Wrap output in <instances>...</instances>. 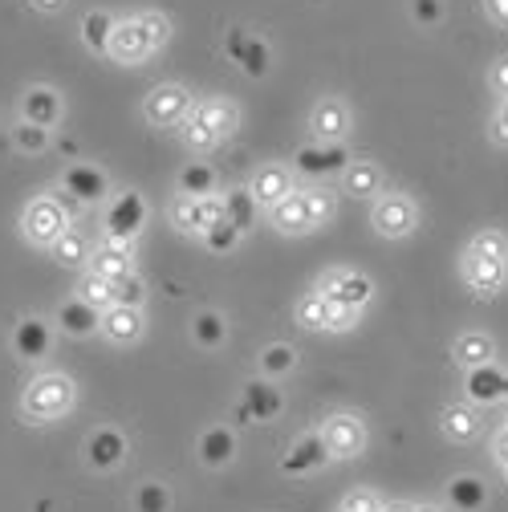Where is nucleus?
I'll list each match as a JSON object with an SVG mask.
<instances>
[{"label":"nucleus","mask_w":508,"mask_h":512,"mask_svg":"<svg viewBox=\"0 0 508 512\" xmlns=\"http://www.w3.org/2000/svg\"><path fill=\"white\" fill-rule=\"evenodd\" d=\"M74 378L70 374H61V370H45V374H37L29 387H25V395H21V415L29 419V423H53V419H61V415H70V407H74Z\"/></svg>","instance_id":"obj_1"},{"label":"nucleus","mask_w":508,"mask_h":512,"mask_svg":"<svg viewBox=\"0 0 508 512\" xmlns=\"http://www.w3.org/2000/svg\"><path fill=\"white\" fill-rule=\"evenodd\" d=\"M21 228H25V240L37 244V248H53L61 236L70 232V216L53 196H37L29 200L25 216H21Z\"/></svg>","instance_id":"obj_2"},{"label":"nucleus","mask_w":508,"mask_h":512,"mask_svg":"<svg viewBox=\"0 0 508 512\" xmlns=\"http://www.w3.org/2000/svg\"><path fill=\"white\" fill-rule=\"evenodd\" d=\"M192 110H196V106H192V94H187L183 86H175V82L155 86V90L147 94V102H143V118H147L151 126H159V131H171V126H179Z\"/></svg>","instance_id":"obj_3"},{"label":"nucleus","mask_w":508,"mask_h":512,"mask_svg":"<svg viewBox=\"0 0 508 512\" xmlns=\"http://www.w3.org/2000/svg\"><path fill=\"white\" fill-rule=\"evenodd\" d=\"M370 224L378 236L387 240H403L419 228V208L407 200V196H378L374 212H370Z\"/></svg>","instance_id":"obj_4"},{"label":"nucleus","mask_w":508,"mask_h":512,"mask_svg":"<svg viewBox=\"0 0 508 512\" xmlns=\"http://www.w3.org/2000/svg\"><path fill=\"white\" fill-rule=\"evenodd\" d=\"M460 273H464V281H468L472 293H480V297H496V293L504 289L508 261H504V256H484V252H476V248H464Z\"/></svg>","instance_id":"obj_5"},{"label":"nucleus","mask_w":508,"mask_h":512,"mask_svg":"<svg viewBox=\"0 0 508 512\" xmlns=\"http://www.w3.org/2000/svg\"><path fill=\"white\" fill-rule=\"evenodd\" d=\"M322 439H326V447H330L334 460H354V456H362V447H366V427H362L358 415L338 411V415L326 419Z\"/></svg>","instance_id":"obj_6"},{"label":"nucleus","mask_w":508,"mask_h":512,"mask_svg":"<svg viewBox=\"0 0 508 512\" xmlns=\"http://www.w3.org/2000/svg\"><path fill=\"white\" fill-rule=\"evenodd\" d=\"M151 53H155V49L147 45V37H143V29H139L135 17H122V21L114 25L110 45H106V57H110V61H118V66H143Z\"/></svg>","instance_id":"obj_7"},{"label":"nucleus","mask_w":508,"mask_h":512,"mask_svg":"<svg viewBox=\"0 0 508 512\" xmlns=\"http://www.w3.org/2000/svg\"><path fill=\"white\" fill-rule=\"evenodd\" d=\"M147 224V208L135 191H118V200L106 208V236L110 240H135Z\"/></svg>","instance_id":"obj_8"},{"label":"nucleus","mask_w":508,"mask_h":512,"mask_svg":"<svg viewBox=\"0 0 508 512\" xmlns=\"http://www.w3.org/2000/svg\"><path fill=\"white\" fill-rule=\"evenodd\" d=\"M317 289H322L330 301L350 305V309H362V305L374 297L370 277H362V273H346V269H330V273H322V281H317Z\"/></svg>","instance_id":"obj_9"},{"label":"nucleus","mask_w":508,"mask_h":512,"mask_svg":"<svg viewBox=\"0 0 508 512\" xmlns=\"http://www.w3.org/2000/svg\"><path fill=\"white\" fill-rule=\"evenodd\" d=\"M248 191H252V200H257L261 208H277L285 196H293V171L289 167H281V163H261L257 171H252V183H248Z\"/></svg>","instance_id":"obj_10"},{"label":"nucleus","mask_w":508,"mask_h":512,"mask_svg":"<svg viewBox=\"0 0 508 512\" xmlns=\"http://www.w3.org/2000/svg\"><path fill=\"white\" fill-rule=\"evenodd\" d=\"M309 126L322 143H342L350 135V106L342 98H322L309 110Z\"/></svg>","instance_id":"obj_11"},{"label":"nucleus","mask_w":508,"mask_h":512,"mask_svg":"<svg viewBox=\"0 0 508 512\" xmlns=\"http://www.w3.org/2000/svg\"><path fill=\"white\" fill-rule=\"evenodd\" d=\"M143 330H147L143 309H135V305H110L102 313V334L114 346H135L143 338Z\"/></svg>","instance_id":"obj_12"},{"label":"nucleus","mask_w":508,"mask_h":512,"mask_svg":"<svg viewBox=\"0 0 508 512\" xmlns=\"http://www.w3.org/2000/svg\"><path fill=\"white\" fill-rule=\"evenodd\" d=\"M86 269L98 273V277H106V281H118L126 273H135V248H131V240H106L102 248L90 252V265Z\"/></svg>","instance_id":"obj_13"},{"label":"nucleus","mask_w":508,"mask_h":512,"mask_svg":"<svg viewBox=\"0 0 508 512\" xmlns=\"http://www.w3.org/2000/svg\"><path fill=\"white\" fill-rule=\"evenodd\" d=\"M21 122H33V126H57L61 122V94L53 86H29L21 94Z\"/></svg>","instance_id":"obj_14"},{"label":"nucleus","mask_w":508,"mask_h":512,"mask_svg":"<svg viewBox=\"0 0 508 512\" xmlns=\"http://www.w3.org/2000/svg\"><path fill=\"white\" fill-rule=\"evenodd\" d=\"M57 326L66 330L70 338H90V334L102 330V313L94 305H86L82 297H70V301L57 305Z\"/></svg>","instance_id":"obj_15"},{"label":"nucleus","mask_w":508,"mask_h":512,"mask_svg":"<svg viewBox=\"0 0 508 512\" xmlns=\"http://www.w3.org/2000/svg\"><path fill=\"white\" fill-rule=\"evenodd\" d=\"M330 460H334V456H330V447H326L322 431H317V435H305V439L293 443V452L281 460V468L293 472V476H305V472H317V468L330 464Z\"/></svg>","instance_id":"obj_16"},{"label":"nucleus","mask_w":508,"mask_h":512,"mask_svg":"<svg viewBox=\"0 0 508 512\" xmlns=\"http://www.w3.org/2000/svg\"><path fill=\"white\" fill-rule=\"evenodd\" d=\"M49 346H53V330H49V322H41V317H25V322L13 330V350H17L25 362L45 358Z\"/></svg>","instance_id":"obj_17"},{"label":"nucleus","mask_w":508,"mask_h":512,"mask_svg":"<svg viewBox=\"0 0 508 512\" xmlns=\"http://www.w3.org/2000/svg\"><path fill=\"white\" fill-rule=\"evenodd\" d=\"M66 191L74 200H82V204H98L106 191H110V183H106V175L98 171V167H90V163H74L70 171H66Z\"/></svg>","instance_id":"obj_18"},{"label":"nucleus","mask_w":508,"mask_h":512,"mask_svg":"<svg viewBox=\"0 0 508 512\" xmlns=\"http://www.w3.org/2000/svg\"><path fill=\"white\" fill-rule=\"evenodd\" d=\"M269 220H273V228L285 232V236L309 232L313 220H309V208H305V191H293V196H285L277 208H269Z\"/></svg>","instance_id":"obj_19"},{"label":"nucleus","mask_w":508,"mask_h":512,"mask_svg":"<svg viewBox=\"0 0 508 512\" xmlns=\"http://www.w3.org/2000/svg\"><path fill=\"white\" fill-rule=\"evenodd\" d=\"M122 456H126V439L114 431V427H102V431H94L90 439H86V460L94 464V468H118L122 464Z\"/></svg>","instance_id":"obj_20"},{"label":"nucleus","mask_w":508,"mask_h":512,"mask_svg":"<svg viewBox=\"0 0 508 512\" xmlns=\"http://www.w3.org/2000/svg\"><path fill=\"white\" fill-rule=\"evenodd\" d=\"M346 147L330 143V147H301L297 151V171L305 175H330V171H346Z\"/></svg>","instance_id":"obj_21"},{"label":"nucleus","mask_w":508,"mask_h":512,"mask_svg":"<svg viewBox=\"0 0 508 512\" xmlns=\"http://www.w3.org/2000/svg\"><path fill=\"white\" fill-rule=\"evenodd\" d=\"M192 114L212 126L220 143H224L228 135H236V126H240V110H236V102H228V98H208V102H200Z\"/></svg>","instance_id":"obj_22"},{"label":"nucleus","mask_w":508,"mask_h":512,"mask_svg":"<svg viewBox=\"0 0 508 512\" xmlns=\"http://www.w3.org/2000/svg\"><path fill=\"white\" fill-rule=\"evenodd\" d=\"M342 183H346V191L354 200H370V196L383 191V171H378L374 163H366V159H358V163H350L342 171Z\"/></svg>","instance_id":"obj_23"},{"label":"nucleus","mask_w":508,"mask_h":512,"mask_svg":"<svg viewBox=\"0 0 508 512\" xmlns=\"http://www.w3.org/2000/svg\"><path fill=\"white\" fill-rule=\"evenodd\" d=\"M439 427H443V435H448V439L468 443V439L480 435V415H476L472 407H464V403H452V407H443Z\"/></svg>","instance_id":"obj_24"},{"label":"nucleus","mask_w":508,"mask_h":512,"mask_svg":"<svg viewBox=\"0 0 508 512\" xmlns=\"http://www.w3.org/2000/svg\"><path fill=\"white\" fill-rule=\"evenodd\" d=\"M281 411V391L277 387H269V382H248V395H244V407H240V415L244 419H273Z\"/></svg>","instance_id":"obj_25"},{"label":"nucleus","mask_w":508,"mask_h":512,"mask_svg":"<svg viewBox=\"0 0 508 512\" xmlns=\"http://www.w3.org/2000/svg\"><path fill=\"white\" fill-rule=\"evenodd\" d=\"M232 456H236V439H232L228 427L204 431V439H200V460H204L208 468H224Z\"/></svg>","instance_id":"obj_26"},{"label":"nucleus","mask_w":508,"mask_h":512,"mask_svg":"<svg viewBox=\"0 0 508 512\" xmlns=\"http://www.w3.org/2000/svg\"><path fill=\"white\" fill-rule=\"evenodd\" d=\"M452 354H456V362H460V366H468V370H484V366L492 362L496 346H492V338H488V334H464V338L452 346Z\"/></svg>","instance_id":"obj_27"},{"label":"nucleus","mask_w":508,"mask_h":512,"mask_svg":"<svg viewBox=\"0 0 508 512\" xmlns=\"http://www.w3.org/2000/svg\"><path fill=\"white\" fill-rule=\"evenodd\" d=\"M49 252H53V261H57V265H66V269H82V265H90V252H94V248L86 244V236H82V232H74V228H70V232L61 236Z\"/></svg>","instance_id":"obj_28"},{"label":"nucleus","mask_w":508,"mask_h":512,"mask_svg":"<svg viewBox=\"0 0 508 512\" xmlns=\"http://www.w3.org/2000/svg\"><path fill=\"white\" fill-rule=\"evenodd\" d=\"M326 322H330V297H326L322 289L305 293V297L297 301V326H301V330H326Z\"/></svg>","instance_id":"obj_29"},{"label":"nucleus","mask_w":508,"mask_h":512,"mask_svg":"<svg viewBox=\"0 0 508 512\" xmlns=\"http://www.w3.org/2000/svg\"><path fill=\"white\" fill-rule=\"evenodd\" d=\"M167 212H171V224H175L179 232L204 236V212H200V200H196V196H183V191H179Z\"/></svg>","instance_id":"obj_30"},{"label":"nucleus","mask_w":508,"mask_h":512,"mask_svg":"<svg viewBox=\"0 0 508 512\" xmlns=\"http://www.w3.org/2000/svg\"><path fill=\"white\" fill-rule=\"evenodd\" d=\"M114 25H118V21H114L106 9H94V13H86V21H82V41H86L94 53H102V57H106V45H110Z\"/></svg>","instance_id":"obj_31"},{"label":"nucleus","mask_w":508,"mask_h":512,"mask_svg":"<svg viewBox=\"0 0 508 512\" xmlns=\"http://www.w3.org/2000/svg\"><path fill=\"white\" fill-rule=\"evenodd\" d=\"M179 191H183V196H196V200L212 196V191H216V171L208 163H187L183 175H179Z\"/></svg>","instance_id":"obj_32"},{"label":"nucleus","mask_w":508,"mask_h":512,"mask_svg":"<svg viewBox=\"0 0 508 512\" xmlns=\"http://www.w3.org/2000/svg\"><path fill=\"white\" fill-rule=\"evenodd\" d=\"M216 131L204 122V118H196V114H187L183 118V147L192 151V155H208V151H216Z\"/></svg>","instance_id":"obj_33"},{"label":"nucleus","mask_w":508,"mask_h":512,"mask_svg":"<svg viewBox=\"0 0 508 512\" xmlns=\"http://www.w3.org/2000/svg\"><path fill=\"white\" fill-rule=\"evenodd\" d=\"M135 21H139V29H143V37H147V45H151L155 53L171 41V21H167V13H159V9H143V13H135Z\"/></svg>","instance_id":"obj_34"},{"label":"nucleus","mask_w":508,"mask_h":512,"mask_svg":"<svg viewBox=\"0 0 508 512\" xmlns=\"http://www.w3.org/2000/svg\"><path fill=\"white\" fill-rule=\"evenodd\" d=\"M305 208H309L313 228H322V224H330V220H334L338 200H334V191H330V187H309V191H305Z\"/></svg>","instance_id":"obj_35"},{"label":"nucleus","mask_w":508,"mask_h":512,"mask_svg":"<svg viewBox=\"0 0 508 512\" xmlns=\"http://www.w3.org/2000/svg\"><path fill=\"white\" fill-rule=\"evenodd\" d=\"M78 297H82L86 305H94L98 313H106V309L114 305V289H110V281H106V277H98V273H86V277H82Z\"/></svg>","instance_id":"obj_36"},{"label":"nucleus","mask_w":508,"mask_h":512,"mask_svg":"<svg viewBox=\"0 0 508 512\" xmlns=\"http://www.w3.org/2000/svg\"><path fill=\"white\" fill-rule=\"evenodd\" d=\"M224 204H228V224L240 228V232L252 224V216H257V200H252V191H228Z\"/></svg>","instance_id":"obj_37"},{"label":"nucleus","mask_w":508,"mask_h":512,"mask_svg":"<svg viewBox=\"0 0 508 512\" xmlns=\"http://www.w3.org/2000/svg\"><path fill=\"white\" fill-rule=\"evenodd\" d=\"M448 492H452V504H456V508H464V512L480 508V504H484V496H488V492H484V484H480L476 476H460V480H452V488H448Z\"/></svg>","instance_id":"obj_38"},{"label":"nucleus","mask_w":508,"mask_h":512,"mask_svg":"<svg viewBox=\"0 0 508 512\" xmlns=\"http://www.w3.org/2000/svg\"><path fill=\"white\" fill-rule=\"evenodd\" d=\"M110 289H114V305H143V297H147V285H143V277L139 273H126V277H118V281H110Z\"/></svg>","instance_id":"obj_39"},{"label":"nucleus","mask_w":508,"mask_h":512,"mask_svg":"<svg viewBox=\"0 0 508 512\" xmlns=\"http://www.w3.org/2000/svg\"><path fill=\"white\" fill-rule=\"evenodd\" d=\"M236 61H240V66H244V74H252V78H261V74L269 70V49H265V41H257V37H248Z\"/></svg>","instance_id":"obj_40"},{"label":"nucleus","mask_w":508,"mask_h":512,"mask_svg":"<svg viewBox=\"0 0 508 512\" xmlns=\"http://www.w3.org/2000/svg\"><path fill=\"white\" fill-rule=\"evenodd\" d=\"M224 334H228V326H224V317H220V313H200V317H196V342H200L204 350L220 346Z\"/></svg>","instance_id":"obj_41"},{"label":"nucleus","mask_w":508,"mask_h":512,"mask_svg":"<svg viewBox=\"0 0 508 512\" xmlns=\"http://www.w3.org/2000/svg\"><path fill=\"white\" fill-rule=\"evenodd\" d=\"M13 143L25 151V155H41L49 147V131L45 126H33V122H21L17 131H13Z\"/></svg>","instance_id":"obj_42"},{"label":"nucleus","mask_w":508,"mask_h":512,"mask_svg":"<svg viewBox=\"0 0 508 512\" xmlns=\"http://www.w3.org/2000/svg\"><path fill=\"white\" fill-rule=\"evenodd\" d=\"M135 504H139V512H167V508H171V492H167V484L147 480V484L139 488Z\"/></svg>","instance_id":"obj_43"},{"label":"nucleus","mask_w":508,"mask_h":512,"mask_svg":"<svg viewBox=\"0 0 508 512\" xmlns=\"http://www.w3.org/2000/svg\"><path fill=\"white\" fill-rule=\"evenodd\" d=\"M261 366H265V374H289L293 366H297V350L293 346H269L265 354H261Z\"/></svg>","instance_id":"obj_44"},{"label":"nucleus","mask_w":508,"mask_h":512,"mask_svg":"<svg viewBox=\"0 0 508 512\" xmlns=\"http://www.w3.org/2000/svg\"><path fill=\"white\" fill-rule=\"evenodd\" d=\"M236 240H240V228H232L228 220H224V224H212V228L204 232V244H208L212 252H232Z\"/></svg>","instance_id":"obj_45"},{"label":"nucleus","mask_w":508,"mask_h":512,"mask_svg":"<svg viewBox=\"0 0 508 512\" xmlns=\"http://www.w3.org/2000/svg\"><path fill=\"white\" fill-rule=\"evenodd\" d=\"M354 322H358V309L330 301V322H326V330H330V334H346V330H354Z\"/></svg>","instance_id":"obj_46"},{"label":"nucleus","mask_w":508,"mask_h":512,"mask_svg":"<svg viewBox=\"0 0 508 512\" xmlns=\"http://www.w3.org/2000/svg\"><path fill=\"white\" fill-rule=\"evenodd\" d=\"M342 512H383V500H378L374 492H366V488H358L342 500Z\"/></svg>","instance_id":"obj_47"},{"label":"nucleus","mask_w":508,"mask_h":512,"mask_svg":"<svg viewBox=\"0 0 508 512\" xmlns=\"http://www.w3.org/2000/svg\"><path fill=\"white\" fill-rule=\"evenodd\" d=\"M468 248H476V252H484V256H504V261H508V240H504L500 232H480Z\"/></svg>","instance_id":"obj_48"},{"label":"nucleus","mask_w":508,"mask_h":512,"mask_svg":"<svg viewBox=\"0 0 508 512\" xmlns=\"http://www.w3.org/2000/svg\"><path fill=\"white\" fill-rule=\"evenodd\" d=\"M488 86H492V94L508 98V57H496V61H492V70H488Z\"/></svg>","instance_id":"obj_49"},{"label":"nucleus","mask_w":508,"mask_h":512,"mask_svg":"<svg viewBox=\"0 0 508 512\" xmlns=\"http://www.w3.org/2000/svg\"><path fill=\"white\" fill-rule=\"evenodd\" d=\"M492 143L508 147V98L500 102V110H496V118H492Z\"/></svg>","instance_id":"obj_50"},{"label":"nucleus","mask_w":508,"mask_h":512,"mask_svg":"<svg viewBox=\"0 0 508 512\" xmlns=\"http://www.w3.org/2000/svg\"><path fill=\"white\" fill-rule=\"evenodd\" d=\"M484 13L496 29H508V0H484Z\"/></svg>","instance_id":"obj_51"},{"label":"nucleus","mask_w":508,"mask_h":512,"mask_svg":"<svg viewBox=\"0 0 508 512\" xmlns=\"http://www.w3.org/2000/svg\"><path fill=\"white\" fill-rule=\"evenodd\" d=\"M492 456H496V464L508 472V427L496 431V439H492Z\"/></svg>","instance_id":"obj_52"},{"label":"nucleus","mask_w":508,"mask_h":512,"mask_svg":"<svg viewBox=\"0 0 508 512\" xmlns=\"http://www.w3.org/2000/svg\"><path fill=\"white\" fill-rule=\"evenodd\" d=\"M29 5H33L37 13H45V17H49V13H61V9H66L70 0H29Z\"/></svg>","instance_id":"obj_53"},{"label":"nucleus","mask_w":508,"mask_h":512,"mask_svg":"<svg viewBox=\"0 0 508 512\" xmlns=\"http://www.w3.org/2000/svg\"><path fill=\"white\" fill-rule=\"evenodd\" d=\"M415 13H419V21H435L439 5H435V0H419V5H415Z\"/></svg>","instance_id":"obj_54"},{"label":"nucleus","mask_w":508,"mask_h":512,"mask_svg":"<svg viewBox=\"0 0 508 512\" xmlns=\"http://www.w3.org/2000/svg\"><path fill=\"white\" fill-rule=\"evenodd\" d=\"M383 512H415V508L403 504V500H391V504H383Z\"/></svg>","instance_id":"obj_55"},{"label":"nucleus","mask_w":508,"mask_h":512,"mask_svg":"<svg viewBox=\"0 0 508 512\" xmlns=\"http://www.w3.org/2000/svg\"><path fill=\"white\" fill-rule=\"evenodd\" d=\"M415 512H439V508H415Z\"/></svg>","instance_id":"obj_56"},{"label":"nucleus","mask_w":508,"mask_h":512,"mask_svg":"<svg viewBox=\"0 0 508 512\" xmlns=\"http://www.w3.org/2000/svg\"><path fill=\"white\" fill-rule=\"evenodd\" d=\"M504 476H508V472H504Z\"/></svg>","instance_id":"obj_57"}]
</instances>
